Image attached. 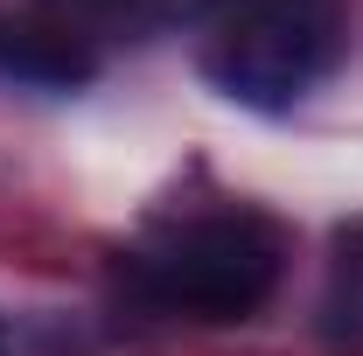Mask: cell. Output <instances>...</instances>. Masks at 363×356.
<instances>
[{"instance_id":"3957f363","label":"cell","mask_w":363,"mask_h":356,"mask_svg":"<svg viewBox=\"0 0 363 356\" xmlns=\"http://www.w3.org/2000/svg\"><path fill=\"white\" fill-rule=\"evenodd\" d=\"M0 77L28 91H84L98 77V56L70 21H35V14H0Z\"/></svg>"},{"instance_id":"5b68a950","label":"cell","mask_w":363,"mask_h":356,"mask_svg":"<svg viewBox=\"0 0 363 356\" xmlns=\"http://www.w3.org/2000/svg\"><path fill=\"white\" fill-rule=\"evenodd\" d=\"M63 14H84V21H126V28H154V21H168V14H189V0H56ZM203 7L210 0H196V21H203Z\"/></svg>"},{"instance_id":"6da1fadb","label":"cell","mask_w":363,"mask_h":356,"mask_svg":"<svg viewBox=\"0 0 363 356\" xmlns=\"http://www.w3.org/2000/svg\"><path fill=\"white\" fill-rule=\"evenodd\" d=\"M279 279H286V230L252 203L175 217L140 252H126L133 301L175 321H203V328L252 321L279 294Z\"/></svg>"},{"instance_id":"8992f818","label":"cell","mask_w":363,"mask_h":356,"mask_svg":"<svg viewBox=\"0 0 363 356\" xmlns=\"http://www.w3.org/2000/svg\"><path fill=\"white\" fill-rule=\"evenodd\" d=\"M0 356H14V350H7V321H0Z\"/></svg>"},{"instance_id":"277c9868","label":"cell","mask_w":363,"mask_h":356,"mask_svg":"<svg viewBox=\"0 0 363 356\" xmlns=\"http://www.w3.org/2000/svg\"><path fill=\"white\" fill-rule=\"evenodd\" d=\"M315 343L328 356H363V223L328 238V287L315 308Z\"/></svg>"},{"instance_id":"7a4b0ae2","label":"cell","mask_w":363,"mask_h":356,"mask_svg":"<svg viewBox=\"0 0 363 356\" xmlns=\"http://www.w3.org/2000/svg\"><path fill=\"white\" fill-rule=\"evenodd\" d=\"M350 56V0H210L196 21L203 77L245 112H294Z\"/></svg>"}]
</instances>
